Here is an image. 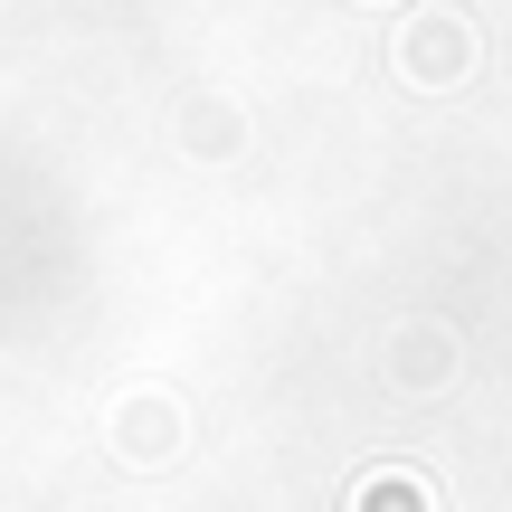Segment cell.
Segmentation results:
<instances>
[{
  "mask_svg": "<svg viewBox=\"0 0 512 512\" xmlns=\"http://www.w3.org/2000/svg\"><path fill=\"white\" fill-rule=\"evenodd\" d=\"M408 67L437 86V76L475 67V29H456V19H418V38H408Z\"/></svg>",
  "mask_w": 512,
  "mask_h": 512,
  "instance_id": "6da1fadb",
  "label": "cell"
}]
</instances>
